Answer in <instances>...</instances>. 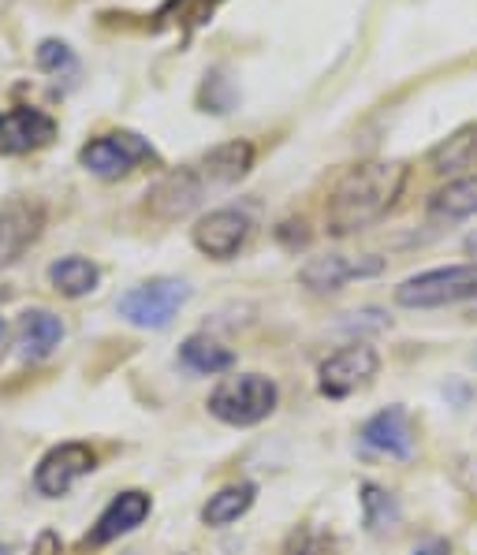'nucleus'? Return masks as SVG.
<instances>
[{
	"label": "nucleus",
	"instance_id": "f257e3e1",
	"mask_svg": "<svg viewBox=\"0 0 477 555\" xmlns=\"http://www.w3.org/2000/svg\"><path fill=\"white\" fill-rule=\"evenodd\" d=\"M250 168H254L250 142H243V139L224 142V146L209 150L206 157L194 160V165H183V168H176V172H168L165 179H157V186H153L146 198L150 217L172 224V220L198 209L209 194L235 186Z\"/></svg>",
	"mask_w": 477,
	"mask_h": 555
},
{
	"label": "nucleus",
	"instance_id": "f03ea898",
	"mask_svg": "<svg viewBox=\"0 0 477 555\" xmlns=\"http://www.w3.org/2000/svg\"><path fill=\"white\" fill-rule=\"evenodd\" d=\"M403 183L407 168L396 165V160H365V165L347 168L328 191L325 228L332 235H351L377 224L403 194Z\"/></svg>",
	"mask_w": 477,
	"mask_h": 555
},
{
	"label": "nucleus",
	"instance_id": "7ed1b4c3",
	"mask_svg": "<svg viewBox=\"0 0 477 555\" xmlns=\"http://www.w3.org/2000/svg\"><path fill=\"white\" fill-rule=\"evenodd\" d=\"M276 384L261 373H238V377H224L212 388L209 396V414L224 425L246 429V425H258L276 410Z\"/></svg>",
	"mask_w": 477,
	"mask_h": 555
},
{
	"label": "nucleus",
	"instance_id": "20e7f679",
	"mask_svg": "<svg viewBox=\"0 0 477 555\" xmlns=\"http://www.w3.org/2000/svg\"><path fill=\"white\" fill-rule=\"evenodd\" d=\"M477 292V264H448L403 280L396 287V302L407 310H437V306L463 302Z\"/></svg>",
	"mask_w": 477,
	"mask_h": 555
},
{
	"label": "nucleus",
	"instance_id": "39448f33",
	"mask_svg": "<svg viewBox=\"0 0 477 555\" xmlns=\"http://www.w3.org/2000/svg\"><path fill=\"white\" fill-rule=\"evenodd\" d=\"M191 298V287L183 284V280H150V284H139L131 287L124 298L116 302L119 318L127 324H134V328H168L172 318L179 310H183V302Z\"/></svg>",
	"mask_w": 477,
	"mask_h": 555
},
{
	"label": "nucleus",
	"instance_id": "423d86ee",
	"mask_svg": "<svg viewBox=\"0 0 477 555\" xmlns=\"http://www.w3.org/2000/svg\"><path fill=\"white\" fill-rule=\"evenodd\" d=\"M153 160H157V150L134 131L101 134V139H93L79 150V165L98 179H119L134 172L139 165H153Z\"/></svg>",
	"mask_w": 477,
	"mask_h": 555
},
{
	"label": "nucleus",
	"instance_id": "0eeeda50",
	"mask_svg": "<svg viewBox=\"0 0 477 555\" xmlns=\"http://www.w3.org/2000/svg\"><path fill=\"white\" fill-rule=\"evenodd\" d=\"M377 370H381V358L373 347H365V344L344 347V351L328 354L325 362H321V373H318L321 396H328V399L354 396V391L370 388Z\"/></svg>",
	"mask_w": 477,
	"mask_h": 555
},
{
	"label": "nucleus",
	"instance_id": "6e6552de",
	"mask_svg": "<svg viewBox=\"0 0 477 555\" xmlns=\"http://www.w3.org/2000/svg\"><path fill=\"white\" fill-rule=\"evenodd\" d=\"M41 228H46V205L41 202L34 198L0 202V272L12 269L38 243Z\"/></svg>",
	"mask_w": 477,
	"mask_h": 555
},
{
	"label": "nucleus",
	"instance_id": "1a4fd4ad",
	"mask_svg": "<svg viewBox=\"0 0 477 555\" xmlns=\"http://www.w3.org/2000/svg\"><path fill=\"white\" fill-rule=\"evenodd\" d=\"M93 469H98V455L90 451V443H79V440L60 443V448L49 451L38 463V469H34V489H38L41 496L56 500V496H64L79 477L93 474Z\"/></svg>",
	"mask_w": 477,
	"mask_h": 555
},
{
	"label": "nucleus",
	"instance_id": "9d476101",
	"mask_svg": "<svg viewBox=\"0 0 477 555\" xmlns=\"http://www.w3.org/2000/svg\"><path fill=\"white\" fill-rule=\"evenodd\" d=\"M250 238V217L238 209H212L194 224V246L212 261H232Z\"/></svg>",
	"mask_w": 477,
	"mask_h": 555
},
{
	"label": "nucleus",
	"instance_id": "9b49d317",
	"mask_svg": "<svg viewBox=\"0 0 477 555\" xmlns=\"http://www.w3.org/2000/svg\"><path fill=\"white\" fill-rule=\"evenodd\" d=\"M56 139V119L41 108H8L0 116V153L4 157H20L34 153Z\"/></svg>",
	"mask_w": 477,
	"mask_h": 555
},
{
	"label": "nucleus",
	"instance_id": "f8f14e48",
	"mask_svg": "<svg viewBox=\"0 0 477 555\" xmlns=\"http://www.w3.org/2000/svg\"><path fill=\"white\" fill-rule=\"evenodd\" d=\"M150 507L153 503H150L146 492H139V489L119 492V496H113V503L98 515V522H93V529L87 533V544L101 548V544L119 541L124 533H131V529H139L142 522H146Z\"/></svg>",
	"mask_w": 477,
	"mask_h": 555
},
{
	"label": "nucleus",
	"instance_id": "ddd939ff",
	"mask_svg": "<svg viewBox=\"0 0 477 555\" xmlns=\"http://www.w3.org/2000/svg\"><path fill=\"white\" fill-rule=\"evenodd\" d=\"M385 269L381 258H344V254H328V258H313L298 269V280H302L310 292H339L347 280H362V276H377Z\"/></svg>",
	"mask_w": 477,
	"mask_h": 555
},
{
	"label": "nucleus",
	"instance_id": "4468645a",
	"mask_svg": "<svg viewBox=\"0 0 477 555\" xmlns=\"http://www.w3.org/2000/svg\"><path fill=\"white\" fill-rule=\"evenodd\" d=\"M362 440L373 451H385L396 459H411L414 455V422L407 414V406H388L381 414H373L362 425Z\"/></svg>",
	"mask_w": 477,
	"mask_h": 555
},
{
	"label": "nucleus",
	"instance_id": "2eb2a0df",
	"mask_svg": "<svg viewBox=\"0 0 477 555\" xmlns=\"http://www.w3.org/2000/svg\"><path fill=\"white\" fill-rule=\"evenodd\" d=\"M64 339V324H60L56 313L49 310H27L20 318V328H15V351L27 362H41L60 347Z\"/></svg>",
	"mask_w": 477,
	"mask_h": 555
},
{
	"label": "nucleus",
	"instance_id": "dca6fc26",
	"mask_svg": "<svg viewBox=\"0 0 477 555\" xmlns=\"http://www.w3.org/2000/svg\"><path fill=\"white\" fill-rule=\"evenodd\" d=\"M254 500H258V489H254L250 481H238V485H224L220 492H212L206 500V507H202V522L212 526V529H224L238 522V518L246 515V511L254 507Z\"/></svg>",
	"mask_w": 477,
	"mask_h": 555
},
{
	"label": "nucleus",
	"instance_id": "f3484780",
	"mask_svg": "<svg viewBox=\"0 0 477 555\" xmlns=\"http://www.w3.org/2000/svg\"><path fill=\"white\" fill-rule=\"evenodd\" d=\"M429 212L437 220H466L477 212V176L451 179L429 198Z\"/></svg>",
	"mask_w": 477,
	"mask_h": 555
},
{
	"label": "nucleus",
	"instance_id": "a211bd4d",
	"mask_svg": "<svg viewBox=\"0 0 477 555\" xmlns=\"http://www.w3.org/2000/svg\"><path fill=\"white\" fill-rule=\"evenodd\" d=\"M179 358H183L186 370L206 373V377L228 373V370L235 365V354L228 351V347H220L217 339H209V336H191V339H183V347H179Z\"/></svg>",
	"mask_w": 477,
	"mask_h": 555
},
{
	"label": "nucleus",
	"instance_id": "6ab92c4d",
	"mask_svg": "<svg viewBox=\"0 0 477 555\" xmlns=\"http://www.w3.org/2000/svg\"><path fill=\"white\" fill-rule=\"evenodd\" d=\"M101 272L98 264L87 258H60L56 264H49V284L67 298H82L98 287Z\"/></svg>",
	"mask_w": 477,
	"mask_h": 555
},
{
	"label": "nucleus",
	"instance_id": "aec40b11",
	"mask_svg": "<svg viewBox=\"0 0 477 555\" xmlns=\"http://www.w3.org/2000/svg\"><path fill=\"white\" fill-rule=\"evenodd\" d=\"M429 165L437 172H463V168L477 165V127H463L459 134H451L448 142H440L429 153Z\"/></svg>",
	"mask_w": 477,
	"mask_h": 555
},
{
	"label": "nucleus",
	"instance_id": "412c9836",
	"mask_svg": "<svg viewBox=\"0 0 477 555\" xmlns=\"http://www.w3.org/2000/svg\"><path fill=\"white\" fill-rule=\"evenodd\" d=\"M224 0H168L153 20L157 27H202Z\"/></svg>",
	"mask_w": 477,
	"mask_h": 555
},
{
	"label": "nucleus",
	"instance_id": "4be33fe9",
	"mask_svg": "<svg viewBox=\"0 0 477 555\" xmlns=\"http://www.w3.org/2000/svg\"><path fill=\"white\" fill-rule=\"evenodd\" d=\"M362 511H365L370 533H381V529H388L399 518L396 500H391L385 489H377V485H362Z\"/></svg>",
	"mask_w": 477,
	"mask_h": 555
},
{
	"label": "nucleus",
	"instance_id": "5701e85b",
	"mask_svg": "<svg viewBox=\"0 0 477 555\" xmlns=\"http://www.w3.org/2000/svg\"><path fill=\"white\" fill-rule=\"evenodd\" d=\"M38 64L46 67V72H72L75 56H72V49H67L64 41H41Z\"/></svg>",
	"mask_w": 477,
	"mask_h": 555
},
{
	"label": "nucleus",
	"instance_id": "b1692460",
	"mask_svg": "<svg viewBox=\"0 0 477 555\" xmlns=\"http://www.w3.org/2000/svg\"><path fill=\"white\" fill-rule=\"evenodd\" d=\"M30 555H60V537L53 533V529H41L38 541H34Z\"/></svg>",
	"mask_w": 477,
	"mask_h": 555
},
{
	"label": "nucleus",
	"instance_id": "393cba45",
	"mask_svg": "<svg viewBox=\"0 0 477 555\" xmlns=\"http://www.w3.org/2000/svg\"><path fill=\"white\" fill-rule=\"evenodd\" d=\"M287 555H318V544H313L306 533H295V541L287 544Z\"/></svg>",
	"mask_w": 477,
	"mask_h": 555
},
{
	"label": "nucleus",
	"instance_id": "a878e982",
	"mask_svg": "<svg viewBox=\"0 0 477 555\" xmlns=\"http://www.w3.org/2000/svg\"><path fill=\"white\" fill-rule=\"evenodd\" d=\"M414 555H451V544H448V541H440V537H437V541H425V544H417Z\"/></svg>",
	"mask_w": 477,
	"mask_h": 555
},
{
	"label": "nucleus",
	"instance_id": "bb28decb",
	"mask_svg": "<svg viewBox=\"0 0 477 555\" xmlns=\"http://www.w3.org/2000/svg\"><path fill=\"white\" fill-rule=\"evenodd\" d=\"M466 254H474V258H477V232L466 235Z\"/></svg>",
	"mask_w": 477,
	"mask_h": 555
},
{
	"label": "nucleus",
	"instance_id": "cd10ccee",
	"mask_svg": "<svg viewBox=\"0 0 477 555\" xmlns=\"http://www.w3.org/2000/svg\"><path fill=\"white\" fill-rule=\"evenodd\" d=\"M466 318H470V321H477V292L470 295V306H466Z\"/></svg>",
	"mask_w": 477,
	"mask_h": 555
},
{
	"label": "nucleus",
	"instance_id": "c85d7f7f",
	"mask_svg": "<svg viewBox=\"0 0 477 555\" xmlns=\"http://www.w3.org/2000/svg\"><path fill=\"white\" fill-rule=\"evenodd\" d=\"M0 339H4V321H0Z\"/></svg>",
	"mask_w": 477,
	"mask_h": 555
},
{
	"label": "nucleus",
	"instance_id": "c756f323",
	"mask_svg": "<svg viewBox=\"0 0 477 555\" xmlns=\"http://www.w3.org/2000/svg\"><path fill=\"white\" fill-rule=\"evenodd\" d=\"M0 555H4V548H0Z\"/></svg>",
	"mask_w": 477,
	"mask_h": 555
}]
</instances>
